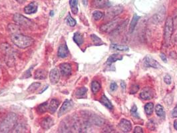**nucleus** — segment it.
Returning a JSON list of instances; mask_svg holds the SVG:
<instances>
[{
  "label": "nucleus",
  "instance_id": "6",
  "mask_svg": "<svg viewBox=\"0 0 177 133\" xmlns=\"http://www.w3.org/2000/svg\"><path fill=\"white\" fill-rule=\"evenodd\" d=\"M144 64L146 67H152L154 69H161L162 66L160 63L150 56H146L144 59Z\"/></svg>",
  "mask_w": 177,
  "mask_h": 133
},
{
  "label": "nucleus",
  "instance_id": "40",
  "mask_svg": "<svg viewBox=\"0 0 177 133\" xmlns=\"http://www.w3.org/2000/svg\"><path fill=\"white\" fill-rule=\"evenodd\" d=\"M131 113L133 114V115H134V116H136V115H137V108H136V105H133V106L132 107V108H131Z\"/></svg>",
  "mask_w": 177,
  "mask_h": 133
},
{
  "label": "nucleus",
  "instance_id": "46",
  "mask_svg": "<svg viewBox=\"0 0 177 133\" xmlns=\"http://www.w3.org/2000/svg\"><path fill=\"white\" fill-rule=\"evenodd\" d=\"M174 129L177 130V120H174Z\"/></svg>",
  "mask_w": 177,
  "mask_h": 133
},
{
  "label": "nucleus",
  "instance_id": "39",
  "mask_svg": "<svg viewBox=\"0 0 177 133\" xmlns=\"http://www.w3.org/2000/svg\"><path fill=\"white\" fill-rule=\"evenodd\" d=\"M117 88H118V86H117V83H116L115 82L111 83V84L110 85V89H111V91H116V90L117 89Z\"/></svg>",
  "mask_w": 177,
  "mask_h": 133
},
{
  "label": "nucleus",
  "instance_id": "15",
  "mask_svg": "<svg viewBox=\"0 0 177 133\" xmlns=\"http://www.w3.org/2000/svg\"><path fill=\"white\" fill-rule=\"evenodd\" d=\"M37 11V6L35 2H31L27 6L25 7L24 12L26 14H35Z\"/></svg>",
  "mask_w": 177,
  "mask_h": 133
},
{
  "label": "nucleus",
  "instance_id": "43",
  "mask_svg": "<svg viewBox=\"0 0 177 133\" xmlns=\"http://www.w3.org/2000/svg\"><path fill=\"white\" fill-rule=\"evenodd\" d=\"M33 67H31L29 70H27V71H26V73H25V78H29V77H31V72H30V71L31 70H32Z\"/></svg>",
  "mask_w": 177,
  "mask_h": 133
},
{
  "label": "nucleus",
  "instance_id": "47",
  "mask_svg": "<svg viewBox=\"0 0 177 133\" xmlns=\"http://www.w3.org/2000/svg\"><path fill=\"white\" fill-rule=\"evenodd\" d=\"M16 1L19 4H23V3H24V2L26 1V0H16Z\"/></svg>",
  "mask_w": 177,
  "mask_h": 133
},
{
  "label": "nucleus",
  "instance_id": "3",
  "mask_svg": "<svg viewBox=\"0 0 177 133\" xmlns=\"http://www.w3.org/2000/svg\"><path fill=\"white\" fill-rule=\"evenodd\" d=\"M174 29L173 26V19L171 17H168L167 19L166 20L165 26H164V42H165L166 45L169 44L170 43V40L171 38L172 34H173Z\"/></svg>",
  "mask_w": 177,
  "mask_h": 133
},
{
  "label": "nucleus",
  "instance_id": "27",
  "mask_svg": "<svg viewBox=\"0 0 177 133\" xmlns=\"http://www.w3.org/2000/svg\"><path fill=\"white\" fill-rule=\"evenodd\" d=\"M107 5V0H93V6L98 8H102Z\"/></svg>",
  "mask_w": 177,
  "mask_h": 133
},
{
  "label": "nucleus",
  "instance_id": "1",
  "mask_svg": "<svg viewBox=\"0 0 177 133\" xmlns=\"http://www.w3.org/2000/svg\"><path fill=\"white\" fill-rule=\"evenodd\" d=\"M11 41L15 46L20 49H25L31 47L34 43V39L29 36L22 34L14 33L11 36Z\"/></svg>",
  "mask_w": 177,
  "mask_h": 133
},
{
  "label": "nucleus",
  "instance_id": "35",
  "mask_svg": "<svg viewBox=\"0 0 177 133\" xmlns=\"http://www.w3.org/2000/svg\"><path fill=\"white\" fill-rule=\"evenodd\" d=\"M146 126H147L148 129L151 130H154L156 128L155 123L153 119H150L148 120L147 124H146Z\"/></svg>",
  "mask_w": 177,
  "mask_h": 133
},
{
  "label": "nucleus",
  "instance_id": "26",
  "mask_svg": "<svg viewBox=\"0 0 177 133\" xmlns=\"http://www.w3.org/2000/svg\"><path fill=\"white\" fill-rule=\"evenodd\" d=\"M111 48L117 50L119 51H128V47L126 46H123V45H118V44H111Z\"/></svg>",
  "mask_w": 177,
  "mask_h": 133
},
{
  "label": "nucleus",
  "instance_id": "8",
  "mask_svg": "<svg viewBox=\"0 0 177 133\" xmlns=\"http://www.w3.org/2000/svg\"><path fill=\"white\" fill-rule=\"evenodd\" d=\"M154 97V91L151 88H144L140 93V97L143 100H150Z\"/></svg>",
  "mask_w": 177,
  "mask_h": 133
},
{
  "label": "nucleus",
  "instance_id": "41",
  "mask_svg": "<svg viewBox=\"0 0 177 133\" xmlns=\"http://www.w3.org/2000/svg\"><path fill=\"white\" fill-rule=\"evenodd\" d=\"M134 132L135 133H143V130L141 127H136L134 129Z\"/></svg>",
  "mask_w": 177,
  "mask_h": 133
},
{
  "label": "nucleus",
  "instance_id": "42",
  "mask_svg": "<svg viewBox=\"0 0 177 133\" xmlns=\"http://www.w3.org/2000/svg\"><path fill=\"white\" fill-rule=\"evenodd\" d=\"M172 115H173V117L177 118V105L175 106V107L174 108V109L173 110V112H172Z\"/></svg>",
  "mask_w": 177,
  "mask_h": 133
},
{
  "label": "nucleus",
  "instance_id": "4",
  "mask_svg": "<svg viewBox=\"0 0 177 133\" xmlns=\"http://www.w3.org/2000/svg\"><path fill=\"white\" fill-rule=\"evenodd\" d=\"M120 19H115L112 20L109 22H108L107 23H105L104 25H102L100 27V30L102 32L104 33H109L111 32L113 30L117 29V27L119 26Z\"/></svg>",
  "mask_w": 177,
  "mask_h": 133
},
{
  "label": "nucleus",
  "instance_id": "13",
  "mask_svg": "<svg viewBox=\"0 0 177 133\" xmlns=\"http://www.w3.org/2000/svg\"><path fill=\"white\" fill-rule=\"evenodd\" d=\"M41 127L44 130H48L51 127L54 126V119L50 117H46L42 120L41 121Z\"/></svg>",
  "mask_w": 177,
  "mask_h": 133
},
{
  "label": "nucleus",
  "instance_id": "31",
  "mask_svg": "<svg viewBox=\"0 0 177 133\" xmlns=\"http://www.w3.org/2000/svg\"><path fill=\"white\" fill-rule=\"evenodd\" d=\"M91 38L93 43H94L95 46H101V45L104 44V43L102 41V40H101L99 37L96 36V35H95V34L91 35Z\"/></svg>",
  "mask_w": 177,
  "mask_h": 133
},
{
  "label": "nucleus",
  "instance_id": "33",
  "mask_svg": "<svg viewBox=\"0 0 177 133\" xmlns=\"http://www.w3.org/2000/svg\"><path fill=\"white\" fill-rule=\"evenodd\" d=\"M65 21H66V23L71 27H74L76 26V24H77V22H76L75 20L71 17L70 14L67 15L66 18H65Z\"/></svg>",
  "mask_w": 177,
  "mask_h": 133
},
{
  "label": "nucleus",
  "instance_id": "5",
  "mask_svg": "<svg viewBox=\"0 0 177 133\" xmlns=\"http://www.w3.org/2000/svg\"><path fill=\"white\" fill-rule=\"evenodd\" d=\"M13 19H14V21L16 22L17 24L20 25V26H21L29 27H31L33 24L31 20H29L28 18H27V17H25V16L19 14H15Z\"/></svg>",
  "mask_w": 177,
  "mask_h": 133
},
{
  "label": "nucleus",
  "instance_id": "21",
  "mask_svg": "<svg viewBox=\"0 0 177 133\" xmlns=\"http://www.w3.org/2000/svg\"><path fill=\"white\" fill-rule=\"evenodd\" d=\"M100 102L102 103L104 106H105L107 108V109L112 110L113 109V106L112 103H111V102L109 101V100L108 99V98L105 96V95H103L102 97L101 98Z\"/></svg>",
  "mask_w": 177,
  "mask_h": 133
},
{
  "label": "nucleus",
  "instance_id": "24",
  "mask_svg": "<svg viewBox=\"0 0 177 133\" xmlns=\"http://www.w3.org/2000/svg\"><path fill=\"white\" fill-rule=\"evenodd\" d=\"M91 121L92 123L97 125V126H101V125H103L105 122L104 120L101 119L99 117L96 116V115H94V116H93L91 118Z\"/></svg>",
  "mask_w": 177,
  "mask_h": 133
},
{
  "label": "nucleus",
  "instance_id": "23",
  "mask_svg": "<svg viewBox=\"0 0 177 133\" xmlns=\"http://www.w3.org/2000/svg\"><path fill=\"white\" fill-rule=\"evenodd\" d=\"M78 2H79V0H69L70 7L73 14H77L78 11H79L77 6Z\"/></svg>",
  "mask_w": 177,
  "mask_h": 133
},
{
  "label": "nucleus",
  "instance_id": "45",
  "mask_svg": "<svg viewBox=\"0 0 177 133\" xmlns=\"http://www.w3.org/2000/svg\"><path fill=\"white\" fill-rule=\"evenodd\" d=\"M121 88H122V89L123 90V91H125V89H126V84L125 82L122 81L121 83Z\"/></svg>",
  "mask_w": 177,
  "mask_h": 133
},
{
  "label": "nucleus",
  "instance_id": "37",
  "mask_svg": "<svg viewBox=\"0 0 177 133\" xmlns=\"http://www.w3.org/2000/svg\"><path fill=\"white\" fill-rule=\"evenodd\" d=\"M139 90V85H133L131 87V94H135L136 92H137Z\"/></svg>",
  "mask_w": 177,
  "mask_h": 133
},
{
  "label": "nucleus",
  "instance_id": "28",
  "mask_svg": "<svg viewBox=\"0 0 177 133\" xmlns=\"http://www.w3.org/2000/svg\"><path fill=\"white\" fill-rule=\"evenodd\" d=\"M48 107H49V105H48V102H44V103H41V105H39V106L37 107V110L38 112L39 113H44V112H47L48 110Z\"/></svg>",
  "mask_w": 177,
  "mask_h": 133
},
{
  "label": "nucleus",
  "instance_id": "38",
  "mask_svg": "<svg viewBox=\"0 0 177 133\" xmlns=\"http://www.w3.org/2000/svg\"><path fill=\"white\" fill-rule=\"evenodd\" d=\"M171 81H172V79H171V77L170 76V75H165V76H164V81L166 84L170 85L171 83Z\"/></svg>",
  "mask_w": 177,
  "mask_h": 133
},
{
  "label": "nucleus",
  "instance_id": "12",
  "mask_svg": "<svg viewBox=\"0 0 177 133\" xmlns=\"http://www.w3.org/2000/svg\"><path fill=\"white\" fill-rule=\"evenodd\" d=\"M123 11V7L121 6H115L113 8L110 9L107 13V17L108 19H112L115 16L119 15L121 13H122Z\"/></svg>",
  "mask_w": 177,
  "mask_h": 133
},
{
  "label": "nucleus",
  "instance_id": "14",
  "mask_svg": "<svg viewBox=\"0 0 177 133\" xmlns=\"http://www.w3.org/2000/svg\"><path fill=\"white\" fill-rule=\"evenodd\" d=\"M68 55H69V49H68L66 43L61 45L59 49H58V57H60V58H65V57L68 56Z\"/></svg>",
  "mask_w": 177,
  "mask_h": 133
},
{
  "label": "nucleus",
  "instance_id": "36",
  "mask_svg": "<svg viewBox=\"0 0 177 133\" xmlns=\"http://www.w3.org/2000/svg\"><path fill=\"white\" fill-rule=\"evenodd\" d=\"M173 26H174V29H176L177 27V8L175 9L174 12H173Z\"/></svg>",
  "mask_w": 177,
  "mask_h": 133
},
{
  "label": "nucleus",
  "instance_id": "25",
  "mask_svg": "<svg viewBox=\"0 0 177 133\" xmlns=\"http://www.w3.org/2000/svg\"><path fill=\"white\" fill-rule=\"evenodd\" d=\"M101 89V84L97 81H93L91 83V91L95 95L100 91Z\"/></svg>",
  "mask_w": 177,
  "mask_h": 133
},
{
  "label": "nucleus",
  "instance_id": "16",
  "mask_svg": "<svg viewBox=\"0 0 177 133\" xmlns=\"http://www.w3.org/2000/svg\"><path fill=\"white\" fill-rule=\"evenodd\" d=\"M59 102L58 100L55 99H52L49 105V107H48V110H49L50 113L51 114L55 113V111H56L58 107H59Z\"/></svg>",
  "mask_w": 177,
  "mask_h": 133
},
{
  "label": "nucleus",
  "instance_id": "20",
  "mask_svg": "<svg viewBox=\"0 0 177 133\" xmlns=\"http://www.w3.org/2000/svg\"><path fill=\"white\" fill-rule=\"evenodd\" d=\"M73 41H75V43L77 46H81V45L84 42V38H83V36L79 32H76L75 33L73 36Z\"/></svg>",
  "mask_w": 177,
  "mask_h": 133
},
{
  "label": "nucleus",
  "instance_id": "9",
  "mask_svg": "<svg viewBox=\"0 0 177 133\" xmlns=\"http://www.w3.org/2000/svg\"><path fill=\"white\" fill-rule=\"evenodd\" d=\"M60 72L63 76L65 77H68L71 74L72 71V68L71 65L67 63H63L60 65Z\"/></svg>",
  "mask_w": 177,
  "mask_h": 133
},
{
  "label": "nucleus",
  "instance_id": "29",
  "mask_svg": "<svg viewBox=\"0 0 177 133\" xmlns=\"http://www.w3.org/2000/svg\"><path fill=\"white\" fill-rule=\"evenodd\" d=\"M155 112L156 114L158 117H163L165 115V112H164V109L163 107L161 105H157L155 108Z\"/></svg>",
  "mask_w": 177,
  "mask_h": 133
},
{
  "label": "nucleus",
  "instance_id": "17",
  "mask_svg": "<svg viewBox=\"0 0 177 133\" xmlns=\"http://www.w3.org/2000/svg\"><path fill=\"white\" fill-rule=\"evenodd\" d=\"M47 73L45 69H37L35 73V79H39V80H44L47 78Z\"/></svg>",
  "mask_w": 177,
  "mask_h": 133
},
{
  "label": "nucleus",
  "instance_id": "19",
  "mask_svg": "<svg viewBox=\"0 0 177 133\" xmlns=\"http://www.w3.org/2000/svg\"><path fill=\"white\" fill-rule=\"evenodd\" d=\"M123 59V56H121L119 54H113L111 55V56L108 57L107 61V64L108 65H111L114 63H115L117 61H121Z\"/></svg>",
  "mask_w": 177,
  "mask_h": 133
},
{
  "label": "nucleus",
  "instance_id": "11",
  "mask_svg": "<svg viewBox=\"0 0 177 133\" xmlns=\"http://www.w3.org/2000/svg\"><path fill=\"white\" fill-rule=\"evenodd\" d=\"M49 79L53 85L57 84L60 79V72L57 69H53L49 73Z\"/></svg>",
  "mask_w": 177,
  "mask_h": 133
},
{
  "label": "nucleus",
  "instance_id": "34",
  "mask_svg": "<svg viewBox=\"0 0 177 133\" xmlns=\"http://www.w3.org/2000/svg\"><path fill=\"white\" fill-rule=\"evenodd\" d=\"M103 16H104L103 13H102V12L100 11H98V10H96V11H93V19L96 20V21H98V20L101 19L102 17H103Z\"/></svg>",
  "mask_w": 177,
  "mask_h": 133
},
{
  "label": "nucleus",
  "instance_id": "48",
  "mask_svg": "<svg viewBox=\"0 0 177 133\" xmlns=\"http://www.w3.org/2000/svg\"><path fill=\"white\" fill-rule=\"evenodd\" d=\"M83 4L86 6L87 4V0H83Z\"/></svg>",
  "mask_w": 177,
  "mask_h": 133
},
{
  "label": "nucleus",
  "instance_id": "22",
  "mask_svg": "<svg viewBox=\"0 0 177 133\" xmlns=\"http://www.w3.org/2000/svg\"><path fill=\"white\" fill-rule=\"evenodd\" d=\"M139 19H140V17L138 16L136 14L134 15L133 19H132V20H131L130 26H129V32L130 33H133L134 30H135V27L136 26V24H137V22Z\"/></svg>",
  "mask_w": 177,
  "mask_h": 133
},
{
  "label": "nucleus",
  "instance_id": "32",
  "mask_svg": "<svg viewBox=\"0 0 177 133\" xmlns=\"http://www.w3.org/2000/svg\"><path fill=\"white\" fill-rule=\"evenodd\" d=\"M154 105L152 102H148L145 106V111L147 115H151L153 112Z\"/></svg>",
  "mask_w": 177,
  "mask_h": 133
},
{
  "label": "nucleus",
  "instance_id": "7",
  "mask_svg": "<svg viewBox=\"0 0 177 133\" xmlns=\"http://www.w3.org/2000/svg\"><path fill=\"white\" fill-rule=\"evenodd\" d=\"M73 103L70 100H65L58 112V117H61L73 107Z\"/></svg>",
  "mask_w": 177,
  "mask_h": 133
},
{
  "label": "nucleus",
  "instance_id": "18",
  "mask_svg": "<svg viewBox=\"0 0 177 133\" xmlns=\"http://www.w3.org/2000/svg\"><path fill=\"white\" fill-rule=\"evenodd\" d=\"M87 89L86 87H81L75 92V97L77 99H85L87 97Z\"/></svg>",
  "mask_w": 177,
  "mask_h": 133
},
{
  "label": "nucleus",
  "instance_id": "10",
  "mask_svg": "<svg viewBox=\"0 0 177 133\" xmlns=\"http://www.w3.org/2000/svg\"><path fill=\"white\" fill-rule=\"evenodd\" d=\"M120 129L124 132H128L132 129V124L129 120L123 119L121 120V121L118 124Z\"/></svg>",
  "mask_w": 177,
  "mask_h": 133
},
{
  "label": "nucleus",
  "instance_id": "30",
  "mask_svg": "<svg viewBox=\"0 0 177 133\" xmlns=\"http://www.w3.org/2000/svg\"><path fill=\"white\" fill-rule=\"evenodd\" d=\"M40 86H41V83H32L28 87L27 91L28 92H30V93H32V92H34L36 91L40 87Z\"/></svg>",
  "mask_w": 177,
  "mask_h": 133
},
{
  "label": "nucleus",
  "instance_id": "44",
  "mask_svg": "<svg viewBox=\"0 0 177 133\" xmlns=\"http://www.w3.org/2000/svg\"><path fill=\"white\" fill-rule=\"evenodd\" d=\"M160 57H161V59L163 60V61H164V63L167 62V59H166V56L164 53H161L160 55Z\"/></svg>",
  "mask_w": 177,
  "mask_h": 133
},
{
  "label": "nucleus",
  "instance_id": "2",
  "mask_svg": "<svg viewBox=\"0 0 177 133\" xmlns=\"http://www.w3.org/2000/svg\"><path fill=\"white\" fill-rule=\"evenodd\" d=\"M17 117L15 113H9L0 124V132H9L16 127Z\"/></svg>",
  "mask_w": 177,
  "mask_h": 133
}]
</instances>
